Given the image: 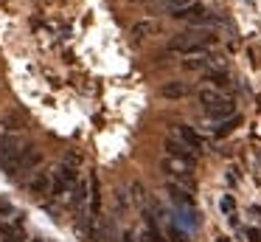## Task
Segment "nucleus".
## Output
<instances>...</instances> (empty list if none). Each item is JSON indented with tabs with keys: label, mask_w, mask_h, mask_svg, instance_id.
I'll use <instances>...</instances> for the list:
<instances>
[{
	"label": "nucleus",
	"mask_w": 261,
	"mask_h": 242,
	"mask_svg": "<svg viewBox=\"0 0 261 242\" xmlns=\"http://www.w3.org/2000/svg\"><path fill=\"white\" fill-rule=\"evenodd\" d=\"M216 42V37L211 31H188V34H177L169 39V51L174 54H188V56H202L208 54V48Z\"/></svg>",
	"instance_id": "nucleus-1"
},
{
	"label": "nucleus",
	"mask_w": 261,
	"mask_h": 242,
	"mask_svg": "<svg viewBox=\"0 0 261 242\" xmlns=\"http://www.w3.org/2000/svg\"><path fill=\"white\" fill-rule=\"evenodd\" d=\"M199 104L205 107V116L214 118L216 124L236 116V104H233V99H227V96L219 93L216 87H202L199 90Z\"/></svg>",
	"instance_id": "nucleus-2"
},
{
	"label": "nucleus",
	"mask_w": 261,
	"mask_h": 242,
	"mask_svg": "<svg viewBox=\"0 0 261 242\" xmlns=\"http://www.w3.org/2000/svg\"><path fill=\"white\" fill-rule=\"evenodd\" d=\"M40 161H42L40 149H34V146H25V149H20V155L14 158V161L9 163L3 172H6L9 178H20V174H29L34 166H40Z\"/></svg>",
	"instance_id": "nucleus-3"
},
{
	"label": "nucleus",
	"mask_w": 261,
	"mask_h": 242,
	"mask_svg": "<svg viewBox=\"0 0 261 242\" xmlns=\"http://www.w3.org/2000/svg\"><path fill=\"white\" fill-rule=\"evenodd\" d=\"M171 17H177V20H186L191 23V26H214V17L208 14V9L199 3H191V6H182V9H174L171 11Z\"/></svg>",
	"instance_id": "nucleus-4"
},
{
	"label": "nucleus",
	"mask_w": 261,
	"mask_h": 242,
	"mask_svg": "<svg viewBox=\"0 0 261 242\" xmlns=\"http://www.w3.org/2000/svg\"><path fill=\"white\" fill-rule=\"evenodd\" d=\"M23 149V141L17 135H0V169H6Z\"/></svg>",
	"instance_id": "nucleus-5"
},
{
	"label": "nucleus",
	"mask_w": 261,
	"mask_h": 242,
	"mask_svg": "<svg viewBox=\"0 0 261 242\" xmlns=\"http://www.w3.org/2000/svg\"><path fill=\"white\" fill-rule=\"evenodd\" d=\"M29 191L37 197V200L54 194V178H51L48 172H37L34 178H29Z\"/></svg>",
	"instance_id": "nucleus-6"
},
{
	"label": "nucleus",
	"mask_w": 261,
	"mask_h": 242,
	"mask_svg": "<svg viewBox=\"0 0 261 242\" xmlns=\"http://www.w3.org/2000/svg\"><path fill=\"white\" fill-rule=\"evenodd\" d=\"M166 152H169V158H180V161H188L197 166V158H194V149L191 146H186L182 141H177L174 135H171L169 141H166Z\"/></svg>",
	"instance_id": "nucleus-7"
},
{
	"label": "nucleus",
	"mask_w": 261,
	"mask_h": 242,
	"mask_svg": "<svg viewBox=\"0 0 261 242\" xmlns=\"http://www.w3.org/2000/svg\"><path fill=\"white\" fill-rule=\"evenodd\" d=\"M171 135H174L177 141H182V144H186V146H191L194 152H197L199 146H202V141H199V135L194 133L191 127H186V124H177V127L171 129Z\"/></svg>",
	"instance_id": "nucleus-8"
},
{
	"label": "nucleus",
	"mask_w": 261,
	"mask_h": 242,
	"mask_svg": "<svg viewBox=\"0 0 261 242\" xmlns=\"http://www.w3.org/2000/svg\"><path fill=\"white\" fill-rule=\"evenodd\" d=\"M160 93H163V99H186L191 93V84L188 82H166L160 87Z\"/></svg>",
	"instance_id": "nucleus-9"
},
{
	"label": "nucleus",
	"mask_w": 261,
	"mask_h": 242,
	"mask_svg": "<svg viewBox=\"0 0 261 242\" xmlns=\"http://www.w3.org/2000/svg\"><path fill=\"white\" fill-rule=\"evenodd\" d=\"M182 65L188 68V71H208V68H216L219 65V59L211 54H202V56H194V59H186Z\"/></svg>",
	"instance_id": "nucleus-10"
},
{
	"label": "nucleus",
	"mask_w": 261,
	"mask_h": 242,
	"mask_svg": "<svg viewBox=\"0 0 261 242\" xmlns=\"http://www.w3.org/2000/svg\"><path fill=\"white\" fill-rule=\"evenodd\" d=\"M85 197H87L85 183H76L73 191H70V208H73V211H82V206H85Z\"/></svg>",
	"instance_id": "nucleus-11"
},
{
	"label": "nucleus",
	"mask_w": 261,
	"mask_h": 242,
	"mask_svg": "<svg viewBox=\"0 0 261 242\" xmlns=\"http://www.w3.org/2000/svg\"><path fill=\"white\" fill-rule=\"evenodd\" d=\"M169 194H171V200H174L177 206H191V197H188V191L182 189V186L169 183Z\"/></svg>",
	"instance_id": "nucleus-12"
},
{
	"label": "nucleus",
	"mask_w": 261,
	"mask_h": 242,
	"mask_svg": "<svg viewBox=\"0 0 261 242\" xmlns=\"http://www.w3.org/2000/svg\"><path fill=\"white\" fill-rule=\"evenodd\" d=\"M239 121H242V118H239V116L227 118V121H219V124H216V135H225V133H230V129L236 127Z\"/></svg>",
	"instance_id": "nucleus-13"
},
{
	"label": "nucleus",
	"mask_w": 261,
	"mask_h": 242,
	"mask_svg": "<svg viewBox=\"0 0 261 242\" xmlns=\"http://www.w3.org/2000/svg\"><path fill=\"white\" fill-rule=\"evenodd\" d=\"M152 31H154V23H138V26L132 28L135 37H146V34H152Z\"/></svg>",
	"instance_id": "nucleus-14"
},
{
	"label": "nucleus",
	"mask_w": 261,
	"mask_h": 242,
	"mask_svg": "<svg viewBox=\"0 0 261 242\" xmlns=\"http://www.w3.org/2000/svg\"><path fill=\"white\" fill-rule=\"evenodd\" d=\"M208 82L219 90V87H225V84H227V76H225V73H208Z\"/></svg>",
	"instance_id": "nucleus-15"
},
{
	"label": "nucleus",
	"mask_w": 261,
	"mask_h": 242,
	"mask_svg": "<svg viewBox=\"0 0 261 242\" xmlns=\"http://www.w3.org/2000/svg\"><path fill=\"white\" fill-rule=\"evenodd\" d=\"M191 3H197V0H166V6H169L171 11H174V9H182V6H191Z\"/></svg>",
	"instance_id": "nucleus-16"
},
{
	"label": "nucleus",
	"mask_w": 261,
	"mask_h": 242,
	"mask_svg": "<svg viewBox=\"0 0 261 242\" xmlns=\"http://www.w3.org/2000/svg\"><path fill=\"white\" fill-rule=\"evenodd\" d=\"M222 211H233V200H230V197H222Z\"/></svg>",
	"instance_id": "nucleus-17"
},
{
	"label": "nucleus",
	"mask_w": 261,
	"mask_h": 242,
	"mask_svg": "<svg viewBox=\"0 0 261 242\" xmlns=\"http://www.w3.org/2000/svg\"><path fill=\"white\" fill-rule=\"evenodd\" d=\"M124 242H132V239H129V236H126V239H124Z\"/></svg>",
	"instance_id": "nucleus-18"
}]
</instances>
